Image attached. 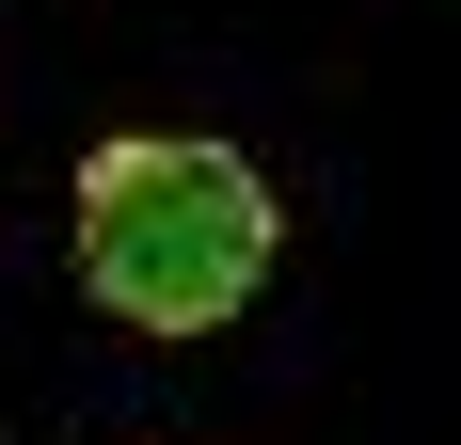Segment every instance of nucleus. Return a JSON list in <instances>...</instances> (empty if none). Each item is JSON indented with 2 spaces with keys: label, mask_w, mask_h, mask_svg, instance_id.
I'll list each match as a JSON object with an SVG mask.
<instances>
[{
  "label": "nucleus",
  "mask_w": 461,
  "mask_h": 445,
  "mask_svg": "<svg viewBox=\"0 0 461 445\" xmlns=\"http://www.w3.org/2000/svg\"><path fill=\"white\" fill-rule=\"evenodd\" d=\"M80 286L128 334H223L271 286V176L239 143L128 128L80 159Z\"/></svg>",
  "instance_id": "nucleus-1"
}]
</instances>
